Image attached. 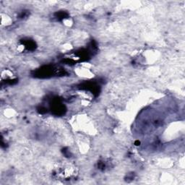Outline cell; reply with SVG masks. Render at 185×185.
I'll list each match as a JSON object with an SVG mask.
<instances>
[{
  "instance_id": "cell-6",
  "label": "cell",
  "mask_w": 185,
  "mask_h": 185,
  "mask_svg": "<svg viewBox=\"0 0 185 185\" xmlns=\"http://www.w3.org/2000/svg\"><path fill=\"white\" fill-rule=\"evenodd\" d=\"M38 111L40 114H45V113H46V112H47V109H46L45 107L41 106L38 109Z\"/></svg>"
},
{
  "instance_id": "cell-2",
  "label": "cell",
  "mask_w": 185,
  "mask_h": 185,
  "mask_svg": "<svg viewBox=\"0 0 185 185\" xmlns=\"http://www.w3.org/2000/svg\"><path fill=\"white\" fill-rule=\"evenodd\" d=\"M52 112L56 116H61L65 113V106L61 103L60 100L58 98H53L52 106H51Z\"/></svg>"
},
{
  "instance_id": "cell-5",
  "label": "cell",
  "mask_w": 185,
  "mask_h": 185,
  "mask_svg": "<svg viewBox=\"0 0 185 185\" xmlns=\"http://www.w3.org/2000/svg\"><path fill=\"white\" fill-rule=\"evenodd\" d=\"M54 15L55 17H56L58 20H62L67 18L68 17V13L64 12V11H59V12L55 13Z\"/></svg>"
},
{
  "instance_id": "cell-4",
  "label": "cell",
  "mask_w": 185,
  "mask_h": 185,
  "mask_svg": "<svg viewBox=\"0 0 185 185\" xmlns=\"http://www.w3.org/2000/svg\"><path fill=\"white\" fill-rule=\"evenodd\" d=\"M22 43L25 46V47L27 48L28 51H34L36 48V43L33 40L30 39H27V40H23Z\"/></svg>"
},
{
  "instance_id": "cell-7",
  "label": "cell",
  "mask_w": 185,
  "mask_h": 185,
  "mask_svg": "<svg viewBox=\"0 0 185 185\" xmlns=\"http://www.w3.org/2000/svg\"><path fill=\"white\" fill-rule=\"evenodd\" d=\"M135 145H140V141H139V140H137V141H136V142H135Z\"/></svg>"
},
{
  "instance_id": "cell-3",
  "label": "cell",
  "mask_w": 185,
  "mask_h": 185,
  "mask_svg": "<svg viewBox=\"0 0 185 185\" xmlns=\"http://www.w3.org/2000/svg\"><path fill=\"white\" fill-rule=\"evenodd\" d=\"M80 88L82 90H87L92 92L95 96H97L100 92V87L96 83H85L80 85Z\"/></svg>"
},
{
  "instance_id": "cell-1",
  "label": "cell",
  "mask_w": 185,
  "mask_h": 185,
  "mask_svg": "<svg viewBox=\"0 0 185 185\" xmlns=\"http://www.w3.org/2000/svg\"><path fill=\"white\" fill-rule=\"evenodd\" d=\"M66 74V72L63 69L58 70L57 68L54 67L52 65H46L41 67L40 69L37 70L34 72V76L36 78H49L51 76H53L54 74H57V75H64Z\"/></svg>"
}]
</instances>
